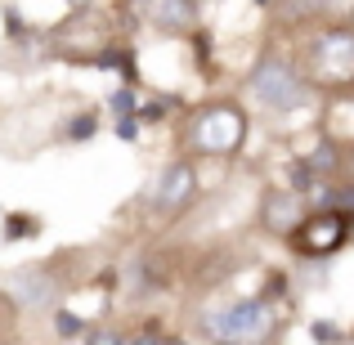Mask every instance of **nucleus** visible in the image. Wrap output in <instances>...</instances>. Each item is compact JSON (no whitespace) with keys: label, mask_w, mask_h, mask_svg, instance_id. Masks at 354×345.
Listing matches in <instances>:
<instances>
[{"label":"nucleus","mask_w":354,"mask_h":345,"mask_svg":"<svg viewBox=\"0 0 354 345\" xmlns=\"http://www.w3.org/2000/svg\"><path fill=\"white\" fill-rule=\"evenodd\" d=\"M68 5H72V9H90V5H95V0H68Z\"/></svg>","instance_id":"13"},{"label":"nucleus","mask_w":354,"mask_h":345,"mask_svg":"<svg viewBox=\"0 0 354 345\" xmlns=\"http://www.w3.org/2000/svg\"><path fill=\"white\" fill-rule=\"evenodd\" d=\"M9 283H14V296L23 305H45L50 301V278H41L36 269H23V274H14Z\"/></svg>","instance_id":"9"},{"label":"nucleus","mask_w":354,"mask_h":345,"mask_svg":"<svg viewBox=\"0 0 354 345\" xmlns=\"http://www.w3.org/2000/svg\"><path fill=\"white\" fill-rule=\"evenodd\" d=\"M247 99L260 108V113H296L314 99V81L305 72H296L287 59H265L256 63V72L247 77Z\"/></svg>","instance_id":"1"},{"label":"nucleus","mask_w":354,"mask_h":345,"mask_svg":"<svg viewBox=\"0 0 354 345\" xmlns=\"http://www.w3.org/2000/svg\"><path fill=\"white\" fill-rule=\"evenodd\" d=\"M117 135L121 139H135L139 135V121H130V113H126V117H121V126H117Z\"/></svg>","instance_id":"12"},{"label":"nucleus","mask_w":354,"mask_h":345,"mask_svg":"<svg viewBox=\"0 0 354 345\" xmlns=\"http://www.w3.org/2000/svg\"><path fill=\"white\" fill-rule=\"evenodd\" d=\"M139 14L157 32H193L202 9H198V0H139Z\"/></svg>","instance_id":"6"},{"label":"nucleus","mask_w":354,"mask_h":345,"mask_svg":"<svg viewBox=\"0 0 354 345\" xmlns=\"http://www.w3.org/2000/svg\"><path fill=\"white\" fill-rule=\"evenodd\" d=\"M328 5H337V9H354V0H328Z\"/></svg>","instance_id":"14"},{"label":"nucleus","mask_w":354,"mask_h":345,"mask_svg":"<svg viewBox=\"0 0 354 345\" xmlns=\"http://www.w3.org/2000/svg\"><path fill=\"white\" fill-rule=\"evenodd\" d=\"M54 328H59V337H86V328H81L77 314H59V319H54Z\"/></svg>","instance_id":"10"},{"label":"nucleus","mask_w":354,"mask_h":345,"mask_svg":"<svg viewBox=\"0 0 354 345\" xmlns=\"http://www.w3.org/2000/svg\"><path fill=\"white\" fill-rule=\"evenodd\" d=\"M260 216H265V229H274V233H296V229L305 225V216H301V193H296V189L269 193L265 207H260Z\"/></svg>","instance_id":"8"},{"label":"nucleus","mask_w":354,"mask_h":345,"mask_svg":"<svg viewBox=\"0 0 354 345\" xmlns=\"http://www.w3.org/2000/svg\"><path fill=\"white\" fill-rule=\"evenodd\" d=\"M193 189H198L193 166L189 162H171L162 171V180H157V189H153V211H157V216H175V211H184L189 198H193Z\"/></svg>","instance_id":"5"},{"label":"nucleus","mask_w":354,"mask_h":345,"mask_svg":"<svg viewBox=\"0 0 354 345\" xmlns=\"http://www.w3.org/2000/svg\"><path fill=\"white\" fill-rule=\"evenodd\" d=\"M113 113H117V117L135 113V95H130V90H117V95H113Z\"/></svg>","instance_id":"11"},{"label":"nucleus","mask_w":354,"mask_h":345,"mask_svg":"<svg viewBox=\"0 0 354 345\" xmlns=\"http://www.w3.org/2000/svg\"><path fill=\"white\" fill-rule=\"evenodd\" d=\"M296 233H301V242H305L310 256H332V251L341 247V238H346V220H341L337 211H323V216L305 220Z\"/></svg>","instance_id":"7"},{"label":"nucleus","mask_w":354,"mask_h":345,"mask_svg":"<svg viewBox=\"0 0 354 345\" xmlns=\"http://www.w3.org/2000/svg\"><path fill=\"white\" fill-rule=\"evenodd\" d=\"M274 328V305L269 301H234L225 310L202 314V332L220 341H260Z\"/></svg>","instance_id":"4"},{"label":"nucleus","mask_w":354,"mask_h":345,"mask_svg":"<svg viewBox=\"0 0 354 345\" xmlns=\"http://www.w3.org/2000/svg\"><path fill=\"white\" fill-rule=\"evenodd\" d=\"M247 144V113L238 104H211L193 117L189 126V148L207 157H229Z\"/></svg>","instance_id":"3"},{"label":"nucleus","mask_w":354,"mask_h":345,"mask_svg":"<svg viewBox=\"0 0 354 345\" xmlns=\"http://www.w3.org/2000/svg\"><path fill=\"white\" fill-rule=\"evenodd\" d=\"M305 77L314 90H350L354 86V27H328L305 50Z\"/></svg>","instance_id":"2"}]
</instances>
